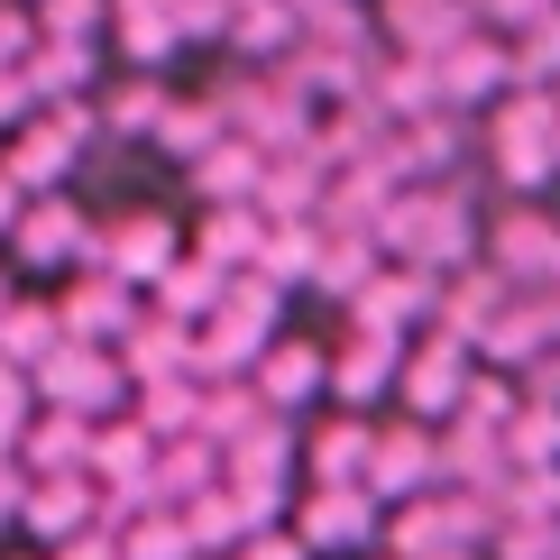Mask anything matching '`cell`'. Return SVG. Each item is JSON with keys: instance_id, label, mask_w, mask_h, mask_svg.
<instances>
[{"instance_id": "cell-1", "label": "cell", "mask_w": 560, "mask_h": 560, "mask_svg": "<svg viewBox=\"0 0 560 560\" xmlns=\"http://www.w3.org/2000/svg\"><path fill=\"white\" fill-rule=\"evenodd\" d=\"M359 533H368L359 487H322V505L303 515V542H359Z\"/></svg>"}, {"instance_id": "cell-2", "label": "cell", "mask_w": 560, "mask_h": 560, "mask_svg": "<svg viewBox=\"0 0 560 560\" xmlns=\"http://www.w3.org/2000/svg\"><path fill=\"white\" fill-rule=\"evenodd\" d=\"M19 515H28V533H46V542H56V533H83V487H74V478H65V487H37Z\"/></svg>"}, {"instance_id": "cell-3", "label": "cell", "mask_w": 560, "mask_h": 560, "mask_svg": "<svg viewBox=\"0 0 560 560\" xmlns=\"http://www.w3.org/2000/svg\"><path fill=\"white\" fill-rule=\"evenodd\" d=\"M194 551V515H175V524H138L129 533V560H184Z\"/></svg>"}, {"instance_id": "cell-4", "label": "cell", "mask_w": 560, "mask_h": 560, "mask_svg": "<svg viewBox=\"0 0 560 560\" xmlns=\"http://www.w3.org/2000/svg\"><path fill=\"white\" fill-rule=\"evenodd\" d=\"M65 560H129V542H74Z\"/></svg>"}, {"instance_id": "cell-5", "label": "cell", "mask_w": 560, "mask_h": 560, "mask_svg": "<svg viewBox=\"0 0 560 560\" xmlns=\"http://www.w3.org/2000/svg\"><path fill=\"white\" fill-rule=\"evenodd\" d=\"M240 560H303V542H248Z\"/></svg>"}, {"instance_id": "cell-6", "label": "cell", "mask_w": 560, "mask_h": 560, "mask_svg": "<svg viewBox=\"0 0 560 560\" xmlns=\"http://www.w3.org/2000/svg\"><path fill=\"white\" fill-rule=\"evenodd\" d=\"M0 515H10V478H0Z\"/></svg>"}]
</instances>
